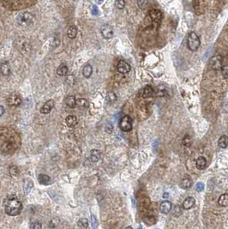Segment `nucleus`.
I'll use <instances>...</instances> for the list:
<instances>
[{
  "label": "nucleus",
  "mask_w": 228,
  "mask_h": 229,
  "mask_svg": "<svg viewBox=\"0 0 228 229\" xmlns=\"http://www.w3.org/2000/svg\"><path fill=\"white\" fill-rule=\"evenodd\" d=\"M22 209V204L16 197H9L4 202V211L10 216L18 215Z\"/></svg>",
  "instance_id": "obj_1"
},
{
  "label": "nucleus",
  "mask_w": 228,
  "mask_h": 229,
  "mask_svg": "<svg viewBox=\"0 0 228 229\" xmlns=\"http://www.w3.org/2000/svg\"><path fill=\"white\" fill-rule=\"evenodd\" d=\"M201 45L200 38L195 32H190L187 38V47L192 52L196 51Z\"/></svg>",
  "instance_id": "obj_2"
},
{
  "label": "nucleus",
  "mask_w": 228,
  "mask_h": 229,
  "mask_svg": "<svg viewBox=\"0 0 228 229\" xmlns=\"http://www.w3.org/2000/svg\"><path fill=\"white\" fill-rule=\"evenodd\" d=\"M34 16L31 13L28 12L20 14L16 17V22H17L18 24L22 26V27H24V28H27V27L30 26L34 23Z\"/></svg>",
  "instance_id": "obj_3"
},
{
  "label": "nucleus",
  "mask_w": 228,
  "mask_h": 229,
  "mask_svg": "<svg viewBox=\"0 0 228 229\" xmlns=\"http://www.w3.org/2000/svg\"><path fill=\"white\" fill-rule=\"evenodd\" d=\"M16 47L19 50V52H21L23 54L28 53L31 50L29 41L25 38H20L17 41H16Z\"/></svg>",
  "instance_id": "obj_4"
},
{
  "label": "nucleus",
  "mask_w": 228,
  "mask_h": 229,
  "mask_svg": "<svg viewBox=\"0 0 228 229\" xmlns=\"http://www.w3.org/2000/svg\"><path fill=\"white\" fill-rule=\"evenodd\" d=\"M132 119L129 115L124 116L119 121V128L124 132H129L132 130Z\"/></svg>",
  "instance_id": "obj_5"
},
{
  "label": "nucleus",
  "mask_w": 228,
  "mask_h": 229,
  "mask_svg": "<svg viewBox=\"0 0 228 229\" xmlns=\"http://www.w3.org/2000/svg\"><path fill=\"white\" fill-rule=\"evenodd\" d=\"M210 67L213 70H221L222 66H223V58L220 55H216L211 58V59L209 61Z\"/></svg>",
  "instance_id": "obj_6"
},
{
  "label": "nucleus",
  "mask_w": 228,
  "mask_h": 229,
  "mask_svg": "<svg viewBox=\"0 0 228 229\" xmlns=\"http://www.w3.org/2000/svg\"><path fill=\"white\" fill-rule=\"evenodd\" d=\"M100 33H101V35L104 39L109 40V39H112L113 36V29L110 25L105 24L101 27Z\"/></svg>",
  "instance_id": "obj_7"
},
{
  "label": "nucleus",
  "mask_w": 228,
  "mask_h": 229,
  "mask_svg": "<svg viewBox=\"0 0 228 229\" xmlns=\"http://www.w3.org/2000/svg\"><path fill=\"white\" fill-rule=\"evenodd\" d=\"M149 17L153 22L159 23L161 22L162 18H163V14L160 10L153 9L149 11Z\"/></svg>",
  "instance_id": "obj_8"
},
{
  "label": "nucleus",
  "mask_w": 228,
  "mask_h": 229,
  "mask_svg": "<svg viewBox=\"0 0 228 229\" xmlns=\"http://www.w3.org/2000/svg\"><path fill=\"white\" fill-rule=\"evenodd\" d=\"M130 69H131L130 65L124 60H120L118 63L117 70L121 74H127V73H129L130 71Z\"/></svg>",
  "instance_id": "obj_9"
},
{
  "label": "nucleus",
  "mask_w": 228,
  "mask_h": 229,
  "mask_svg": "<svg viewBox=\"0 0 228 229\" xmlns=\"http://www.w3.org/2000/svg\"><path fill=\"white\" fill-rule=\"evenodd\" d=\"M7 103L10 107H18L22 103V99L17 95H11L7 99Z\"/></svg>",
  "instance_id": "obj_10"
},
{
  "label": "nucleus",
  "mask_w": 228,
  "mask_h": 229,
  "mask_svg": "<svg viewBox=\"0 0 228 229\" xmlns=\"http://www.w3.org/2000/svg\"><path fill=\"white\" fill-rule=\"evenodd\" d=\"M54 106H55V102L53 100H48L42 106V107L40 108V113L42 114H48L53 109Z\"/></svg>",
  "instance_id": "obj_11"
},
{
  "label": "nucleus",
  "mask_w": 228,
  "mask_h": 229,
  "mask_svg": "<svg viewBox=\"0 0 228 229\" xmlns=\"http://www.w3.org/2000/svg\"><path fill=\"white\" fill-rule=\"evenodd\" d=\"M1 151L4 154L10 155V154H12L15 151V147L10 142H4L3 144L1 145Z\"/></svg>",
  "instance_id": "obj_12"
},
{
  "label": "nucleus",
  "mask_w": 228,
  "mask_h": 229,
  "mask_svg": "<svg viewBox=\"0 0 228 229\" xmlns=\"http://www.w3.org/2000/svg\"><path fill=\"white\" fill-rule=\"evenodd\" d=\"M172 204L171 202L169 201H164L160 203V210L162 214H168L171 209H172Z\"/></svg>",
  "instance_id": "obj_13"
},
{
  "label": "nucleus",
  "mask_w": 228,
  "mask_h": 229,
  "mask_svg": "<svg viewBox=\"0 0 228 229\" xmlns=\"http://www.w3.org/2000/svg\"><path fill=\"white\" fill-rule=\"evenodd\" d=\"M0 72L3 76H5V77L10 76V65L7 61L3 62L0 65Z\"/></svg>",
  "instance_id": "obj_14"
},
{
  "label": "nucleus",
  "mask_w": 228,
  "mask_h": 229,
  "mask_svg": "<svg viewBox=\"0 0 228 229\" xmlns=\"http://www.w3.org/2000/svg\"><path fill=\"white\" fill-rule=\"evenodd\" d=\"M195 203H196V200L195 198H193L191 197H189L184 201L183 203V209H192L194 206H195Z\"/></svg>",
  "instance_id": "obj_15"
},
{
  "label": "nucleus",
  "mask_w": 228,
  "mask_h": 229,
  "mask_svg": "<svg viewBox=\"0 0 228 229\" xmlns=\"http://www.w3.org/2000/svg\"><path fill=\"white\" fill-rule=\"evenodd\" d=\"M66 125L70 128H73L75 127L78 124L77 118L75 115H69L65 119Z\"/></svg>",
  "instance_id": "obj_16"
},
{
  "label": "nucleus",
  "mask_w": 228,
  "mask_h": 229,
  "mask_svg": "<svg viewBox=\"0 0 228 229\" xmlns=\"http://www.w3.org/2000/svg\"><path fill=\"white\" fill-rule=\"evenodd\" d=\"M207 166V160L206 158L203 156H200L198 157L196 161V168L199 169V170H203Z\"/></svg>",
  "instance_id": "obj_17"
},
{
  "label": "nucleus",
  "mask_w": 228,
  "mask_h": 229,
  "mask_svg": "<svg viewBox=\"0 0 228 229\" xmlns=\"http://www.w3.org/2000/svg\"><path fill=\"white\" fill-rule=\"evenodd\" d=\"M93 74V67L90 65L89 64L85 65L82 68V75L85 78H89Z\"/></svg>",
  "instance_id": "obj_18"
},
{
  "label": "nucleus",
  "mask_w": 228,
  "mask_h": 229,
  "mask_svg": "<svg viewBox=\"0 0 228 229\" xmlns=\"http://www.w3.org/2000/svg\"><path fill=\"white\" fill-rule=\"evenodd\" d=\"M101 158V152L97 149H93L91 151V154H90V160L93 161V162H97L99 160H100Z\"/></svg>",
  "instance_id": "obj_19"
},
{
  "label": "nucleus",
  "mask_w": 228,
  "mask_h": 229,
  "mask_svg": "<svg viewBox=\"0 0 228 229\" xmlns=\"http://www.w3.org/2000/svg\"><path fill=\"white\" fill-rule=\"evenodd\" d=\"M153 95H154L153 88L149 85H147L142 90V97L144 99H147V98H150V97L153 96Z\"/></svg>",
  "instance_id": "obj_20"
},
{
  "label": "nucleus",
  "mask_w": 228,
  "mask_h": 229,
  "mask_svg": "<svg viewBox=\"0 0 228 229\" xmlns=\"http://www.w3.org/2000/svg\"><path fill=\"white\" fill-rule=\"evenodd\" d=\"M76 98L75 96H73V95H70V96H67L65 98V104L66 106L68 107H70V108H74V107H76Z\"/></svg>",
  "instance_id": "obj_21"
},
{
  "label": "nucleus",
  "mask_w": 228,
  "mask_h": 229,
  "mask_svg": "<svg viewBox=\"0 0 228 229\" xmlns=\"http://www.w3.org/2000/svg\"><path fill=\"white\" fill-rule=\"evenodd\" d=\"M77 35V29L76 26H70L69 28V29L67 31V36L69 37L70 39H75Z\"/></svg>",
  "instance_id": "obj_22"
},
{
  "label": "nucleus",
  "mask_w": 228,
  "mask_h": 229,
  "mask_svg": "<svg viewBox=\"0 0 228 229\" xmlns=\"http://www.w3.org/2000/svg\"><path fill=\"white\" fill-rule=\"evenodd\" d=\"M218 203L220 207H226L228 205V195L226 193L221 195L220 197H219V200H218Z\"/></svg>",
  "instance_id": "obj_23"
},
{
  "label": "nucleus",
  "mask_w": 228,
  "mask_h": 229,
  "mask_svg": "<svg viewBox=\"0 0 228 229\" xmlns=\"http://www.w3.org/2000/svg\"><path fill=\"white\" fill-rule=\"evenodd\" d=\"M57 74L60 77H65L68 74V67L65 65H61L57 69Z\"/></svg>",
  "instance_id": "obj_24"
},
{
  "label": "nucleus",
  "mask_w": 228,
  "mask_h": 229,
  "mask_svg": "<svg viewBox=\"0 0 228 229\" xmlns=\"http://www.w3.org/2000/svg\"><path fill=\"white\" fill-rule=\"evenodd\" d=\"M76 104L80 108H88V106H89L88 101L86 99H83V98H80V99L76 100Z\"/></svg>",
  "instance_id": "obj_25"
},
{
  "label": "nucleus",
  "mask_w": 228,
  "mask_h": 229,
  "mask_svg": "<svg viewBox=\"0 0 228 229\" xmlns=\"http://www.w3.org/2000/svg\"><path fill=\"white\" fill-rule=\"evenodd\" d=\"M38 180L41 185H48L51 182V178L46 174H40L38 177Z\"/></svg>",
  "instance_id": "obj_26"
},
{
  "label": "nucleus",
  "mask_w": 228,
  "mask_h": 229,
  "mask_svg": "<svg viewBox=\"0 0 228 229\" xmlns=\"http://www.w3.org/2000/svg\"><path fill=\"white\" fill-rule=\"evenodd\" d=\"M218 144H219V146H220V148H222V149H226V148H227V146H228L227 136L223 135L222 137H220V138L219 142H218Z\"/></svg>",
  "instance_id": "obj_27"
},
{
  "label": "nucleus",
  "mask_w": 228,
  "mask_h": 229,
  "mask_svg": "<svg viewBox=\"0 0 228 229\" xmlns=\"http://www.w3.org/2000/svg\"><path fill=\"white\" fill-rule=\"evenodd\" d=\"M77 226L79 229H88V221L85 218H82L78 221Z\"/></svg>",
  "instance_id": "obj_28"
},
{
  "label": "nucleus",
  "mask_w": 228,
  "mask_h": 229,
  "mask_svg": "<svg viewBox=\"0 0 228 229\" xmlns=\"http://www.w3.org/2000/svg\"><path fill=\"white\" fill-rule=\"evenodd\" d=\"M192 186V180L190 178H185L181 182V187L183 189H189Z\"/></svg>",
  "instance_id": "obj_29"
},
{
  "label": "nucleus",
  "mask_w": 228,
  "mask_h": 229,
  "mask_svg": "<svg viewBox=\"0 0 228 229\" xmlns=\"http://www.w3.org/2000/svg\"><path fill=\"white\" fill-rule=\"evenodd\" d=\"M182 143H183V145H184V147H187V148L190 147L192 144L191 137H190L189 135H185V136L184 137L183 140H182Z\"/></svg>",
  "instance_id": "obj_30"
},
{
  "label": "nucleus",
  "mask_w": 228,
  "mask_h": 229,
  "mask_svg": "<svg viewBox=\"0 0 228 229\" xmlns=\"http://www.w3.org/2000/svg\"><path fill=\"white\" fill-rule=\"evenodd\" d=\"M106 101L109 103H113L117 101V95L114 92H109L106 95Z\"/></svg>",
  "instance_id": "obj_31"
},
{
  "label": "nucleus",
  "mask_w": 228,
  "mask_h": 229,
  "mask_svg": "<svg viewBox=\"0 0 228 229\" xmlns=\"http://www.w3.org/2000/svg\"><path fill=\"white\" fill-rule=\"evenodd\" d=\"M115 6L118 10H123L125 7V1L124 0H116Z\"/></svg>",
  "instance_id": "obj_32"
},
{
  "label": "nucleus",
  "mask_w": 228,
  "mask_h": 229,
  "mask_svg": "<svg viewBox=\"0 0 228 229\" xmlns=\"http://www.w3.org/2000/svg\"><path fill=\"white\" fill-rule=\"evenodd\" d=\"M148 0H137V5L139 8H141V9H145L147 5H148Z\"/></svg>",
  "instance_id": "obj_33"
},
{
  "label": "nucleus",
  "mask_w": 228,
  "mask_h": 229,
  "mask_svg": "<svg viewBox=\"0 0 228 229\" xmlns=\"http://www.w3.org/2000/svg\"><path fill=\"white\" fill-rule=\"evenodd\" d=\"M91 221H92V227H93V229L97 228V227H98V221H97L96 217L94 216V215H91Z\"/></svg>",
  "instance_id": "obj_34"
},
{
  "label": "nucleus",
  "mask_w": 228,
  "mask_h": 229,
  "mask_svg": "<svg viewBox=\"0 0 228 229\" xmlns=\"http://www.w3.org/2000/svg\"><path fill=\"white\" fill-rule=\"evenodd\" d=\"M10 173L12 176H16L19 173V169L17 167H11L10 169Z\"/></svg>",
  "instance_id": "obj_35"
},
{
  "label": "nucleus",
  "mask_w": 228,
  "mask_h": 229,
  "mask_svg": "<svg viewBox=\"0 0 228 229\" xmlns=\"http://www.w3.org/2000/svg\"><path fill=\"white\" fill-rule=\"evenodd\" d=\"M221 71H222V76H223V77H224L225 79L227 78V71H228L227 65L222 66Z\"/></svg>",
  "instance_id": "obj_36"
},
{
  "label": "nucleus",
  "mask_w": 228,
  "mask_h": 229,
  "mask_svg": "<svg viewBox=\"0 0 228 229\" xmlns=\"http://www.w3.org/2000/svg\"><path fill=\"white\" fill-rule=\"evenodd\" d=\"M196 190L198 192H201V191H202L204 190V185L202 183H201V182H199L197 183L196 185Z\"/></svg>",
  "instance_id": "obj_37"
},
{
  "label": "nucleus",
  "mask_w": 228,
  "mask_h": 229,
  "mask_svg": "<svg viewBox=\"0 0 228 229\" xmlns=\"http://www.w3.org/2000/svg\"><path fill=\"white\" fill-rule=\"evenodd\" d=\"M33 229H42V225L40 221H36L33 225Z\"/></svg>",
  "instance_id": "obj_38"
},
{
  "label": "nucleus",
  "mask_w": 228,
  "mask_h": 229,
  "mask_svg": "<svg viewBox=\"0 0 228 229\" xmlns=\"http://www.w3.org/2000/svg\"><path fill=\"white\" fill-rule=\"evenodd\" d=\"M91 11H92V14H93V15H97V14L99 13V10L97 9V7H96L95 5H93Z\"/></svg>",
  "instance_id": "obj_39"
},
{
  "label": "nucleus",
  "mask_w": 228,
  "mask_h": 229,
  "mask_svg": "<svg viewBox=\"0 0 228 229\" xmlns=\"http://www.w3.org/2000/svg\"><path fill=\"white\" fill-rule=\"evenodd\" d=\"M4 113V107L3 106H0V116Z\"/></svg>",
  "instance_id": "obj_40"
},
{
  "label": "nucleus",
  "mask_w": 228,
  "mask_h": 229,
  "mask_svg": "<svg viewBox=\"0 0 228 229\" xmlns=\"http://www.w3.org/2000/svg\"><path fill=\"white\" fill-rule=\"evenodd\" d=\"M168 197H169V194H168V193H164V194H163V197H164V198H166Z\"/></svg>",
  "instance_id": "obj_41"
},
{
  "label": "nucleus",
  "mask_w": 228,
  "mask_h": 229,
  "mask_svg": "<svg viewBox=\"0 0 228 229\" xmlns=\"http://www.w3.org/2000/svg\"><path fill=\"white\" fill-rule=\"evenodd\" d=\"M95 1L97 4H99V5H100V4H102V3H103V1H104V0H95Z\"/></svg>",
  "instance_id": "obj_42"
},
{
  "label": "nucleus",
  "mask_w": 228,
  "mask_h": 229,
  "mask_svg": "<svg viewBox=\"0 0 228 229\" xmlns=\"http://www.w3.org/2000/svg\"><path fill=\"white\" fill-rule=\"evenodd\" d=\"M125 229H133L132 228V227H130V226H129V227H127Z\"/></svg>",
  "instance_id": "obj_43"
}]
</instances>
